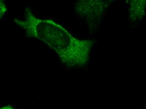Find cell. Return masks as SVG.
<instances>
[{
  "instance_id": "1",
  "label": "cell",
  "mask_w": 146,
  "mask_h": 109,
  "mask_svg": "<svg viewBox=\"0 0 146 109\" xmlns=\"http://www.w3.org/2000/svg\"><path fill=\"white\" fill-rule=\"evenodd\" d=\"M146 1H132L129 8V16L132 22L141 20L145 14Z\"/></svg>"
},
{
  "instance_id": "2",
  "label": "cell",
  "mask_w": 146,
  "mask_h": 109,
  "mask_svg": "<svg viewBox=\"0 0 146 109\" xmlns=\"http://www.w3.org/2000/svg\"><path fill=\"white\" fill-rule=\"evenodd\" d=\"M1 109H14L12 108H10V107H4V108H2Z\"/></svg>"
}]
</instances>
